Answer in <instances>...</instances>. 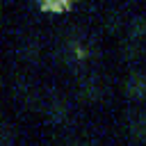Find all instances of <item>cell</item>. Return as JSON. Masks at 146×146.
<instances>
[{
    "label": "cell",
    "instance_id": "1",
    "mask_svg": "<svg viewBox=\"0 0 146 146\" xmlns=\"http://www.w3.org/2000/svg\"><path fill=\"white\" fill-rule=\"evenodd\" d=\"M59 57L66 64H84L94 57V41L82 30H68L59 39Z\"/></svg>",
    "mask_w": 146,
    "mask_h": 146
},
{
    "label": "cell",
    "instance_id": "2",
    "mask_svg": "<svg viewBox=\"0 0 146 146\" xmlns=\"http://www.w3.org/2000/svg\"><path fill=\"white\" fill-rule=\"evenodd\" d=\"M105 91H107V82L100 73H89L78 82V96L84 100H98L105 96Z\"/></svg>",
    "mask_w": 146,
    "mask_h": 146
},
{
    "label": "cell",
    "instance_id": "3",
    "mask_svg": "<svg viewBox=\"0 0 146 146\" xmlns=\"http://www.w3.org/2000/svg\"><path fill=\"white\" fill-rule=\"evenodd\" d=\"M46 114L50 116V121L62 123L64 119H68V114H71V105H68V100H66L62 94H52V96L46 100Z\"/></svg>",
    "mask_w": 146,
    "mask_h": 146
},
{
    "label": "cell",
    "instance_id": "4",
    "mask_svg": "<svg viewBox=\"0 0 146 146\" xmlns=\"http://www.w3.org/2000/svg\"><path fill=\"white\" fill-rule=\"evenodd\" d=\"M125 96L132 100L146 98V71H132L125 78Z\"/></svg>",
    "mask_w": 146,
    "mask_h": 146
},
{
    "label": "cell",
    "instance_id": "5",
    "mask_svg": "<svg viewBox=\"0 0 146 146\" xmlns=\"http://www.w3.org/2000/svg\"><path fill=\"white\" fill-rule=\"evenodd\" d=\"M125 27H128V39L141 43V41L146 39V14H135V16L125 23Z\"/></svg>",
    "mask_w": 146,
    "mask_h": 146
},
{
    "label": "cell",
    "instance_id": "6",
    "mask_svg": "<svg viewBox=\"0 0 146 146\" xmlns=\"http://www.w3.org/2000/svg\"><path fill=\"white\" fill-rule=\"evenodd\" d=\"M128 130H130V135H132L135 139L146 141V110H139V112H135V114L130 116Z\"/></svg>",
    "mask_w": 146,
    "mask_h": 146
},
{
    "label": "cell",
    "instance_id": "7",
    "mask_svg": "<svg viewBox=\"0 0 146 146\" xmlns=\"http://www.w3.org/2000/svg\"><path fill=\"white\" fill-rule=\"evenodd\" d=\"M9 144H11V128L0 119V146H9Z\"/></svg>",
    "mask_w": 146,
    "mask_h": 146
}]
</instances>
